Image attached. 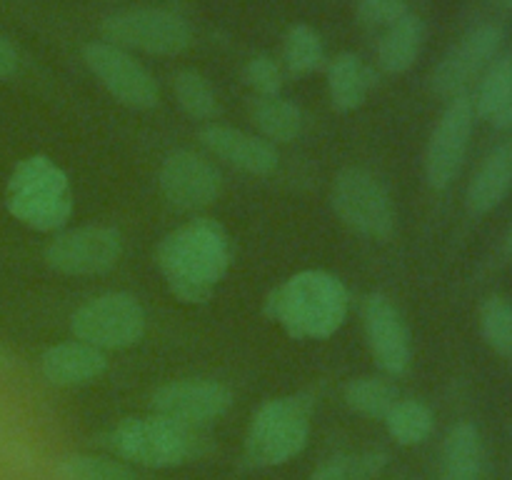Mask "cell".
<instances>
[{
	"label": "cell",
	"mask_w": 512,
	"mask_h": 480,
	"mask_svg": "<svg viewBox=\"0 0 512 480\" xmlns=\"http://www.w3.org/2000/svg\"><path fill=\"white\" fill-rule=\"evenodd\" d=\"M408 13V0H358V20L365 28H390Z\"/></svg>",
	"instance_id": "obj_31"
},
{
	"label": "cell",
	"mask_w": 512,
	"mask_h": 480,
	"mask_svg": "<svg viewBox=\"0 0 512 480\" xmlns=\"http://www.w3.org/2000/svg\"><path fill=\"white\" fill-rule=\"evenodd\" d=\"M233 405L228 385L208 378H183L160 385L150 398L155 415L178 420L188 428H203L223 418Z\"/></svg>",
	"instance_id": "obj_13"
},
{
	"label": "cell",
	"mask_w": 512,
	"mask_h": 480,
	"mask_svg": "<svg viewBox=\"0 0 512 480\" xmlns=\"http://www.w3.org/2000/svg\"><path fill=\"white\" fill-rule=\"evenodd\" d=\"M155 263L175 298L205 303L228 275L233 245L218 220L195 218L160 240Z\"/></svg>",
	"instance_id": "obj_1"
},
{
	"label": "cell",
	"mask_w": 512,
	"mask_h": 480,
	"mask_svg": "<svg viewBox=\"0 0 512 480\" xmlns=\"http://www.w3.org/2000/svg\"><path fill=\"white\" fill-rule=\"evenodd\" d=\"M323 38L308 23H295L283 40V65L290 75H310L323 65Z\"/></svg>",
	"instance_id": "obj_26"
},
{
	"label": "cell",
	"mask_w": 512,
	"mask_h": 480,
	"mask_svg": "<svg viewBox=\"0 0 512 480\" xmlns=\"http://www.w3.org/2000/svg\"><path fill=\"white\" fill-rule=\"evenodd\" d=\"M495 5H500V8H505V10H512V0H493Z\"/></svg>",
	"instance_id": "obj_35"
},
{
	"label": "cell",
	"mask_w": 512,
	"mask_h": 480,
	"mask_svg": "<svg viewBox=\"0 0 512 480\" xmlns=\"http://www.w3.org/2000/svg\"><path fill=\"white\" fill-rule=\"evenodd\" d=\"M385 428L398 445H420L430 438L435 425V415L423 400L405 398L398 400L385 415Z\"/></svg>",
	"instance_id": "obj_23"
},
{
	"label": "cell",
	"mask_w": 512,
	"mask_h": 480,
	"mask_svg": "<svg viewBox=\"0 0 512 480\" xmlns=\"http://www.w3.org/2000/svg\"><path fill=\"white\" fill-rule=\"evenodd\" d=\"M123 238L108 225H80L55 235L45 248V263L65 275H103L118 265Z\"/></svg>",
	"instance_id": "obj_12"
},
{
	"label": "cell",
	"mask_w": 512,
	"mask_h": 480,
	"mask_svg": "<svg viewBox=\"0 0 512 480\" xmlns=\"http://www.w3.org/2000/svg\"><path fill=\"white\" fill-rule=\"evenodd\" d=\"M350 295L343 280L325 270H303L270 293L265 313L295 340H323L348 318Z\"/></svg>",
	"instance_id": "obj_2"
},
{
	"label": "cell",
	"mask_w": 512,
	"mask_h": 480,
	"mask_svg": "<svg viewBox=\"0 0 512 480\" xmlns=\"http://www.w3.org/2000/svg\"><path fill=\"white\" fill-rule=\"evenodd\" d=\"M505 253H508L510 258H512V223H510V228H508V235H505Z\"/></svg>",
	"instance_id": "obj_34"
},
{
	"label": "cell",
	"mask_w": 512,
	"mask_h": 480,
	"mask_svg": "<svg viewBox=\"0 0 512 480\" xmlns=\"http://www.w3.org/2000/svg\"><path fill=\"white\" fill-rule=\"evenodd\" d=\"M108 368L103 350L93 348L80 340L58 343L40 355V373L50 385L58 388H73L100 378Z\"/></svg>",
	"instance_id": "obj_17"
},
{
	"label": "cell",
	"mask_w": 512,
	"mask_h": 480,
	"mask_svg": "<svg viewBox=\"0 0 512 480\" xmlns=\"http://www.w3.org/2000/svg\"><path fill=\"white\" fill-rule=\"evenodd\" d=\"M388 465L385 450H358L328 458L313 470L310 480H375Z\"/></svg>",
	"instance_id": "obj_25"
},
{
	"label": "cell",
	"mask_w": 512,
	"mask_h": 480,
	"mask_svg": "<svg viewBox=\"0 0 512 480\" xmlns=\"http://www.w3.org/2000/svg\"><path fill=\"white\" fill-rule=\"evenodd\" d=\"M160 190L178 210L208 208L218 200L223 180L215 165L193 150H175L160 165Z\"/></svg>",
	"instance_id": "obj_14"
},
{
	"label": "cell",
	"mask_w": 512,
	"mask_h": 480,
	"mask_svg": "<svg viewBox=\"0 0 512 480\" xmlns=\"http://www.w3.org/2000/svg\"><path fill=\"white\" fill-rule=\"evenodd\" d=\"M18 65V50L5 35H0V78H10V75L18 73Z\"/></svg>",
	"instance_id": "obj_33"
},
{
	"label": "cell",
	"mask_w": 512,
	"mask_h": 480,
	"mask_svg": "<svg viewBox=\"0 0 512 480\" xmlns=\"http://www.w3.org/2000/svg\"><path fill=\"white\" fill-rule=\"evenodd\" d=\"M8 213L33 230H58L73 215L70 180L45 155H30L15 165L5 190Z\"/></svg>",
	"instance_id": "obj_3"
},
{
	"label": "cell",
	"mask_w": 512,
	"mask_h": 480,
	"mask_svg": "<svg viewBox=\"0 0 512 480\" xmlns=\"http://www.w3.org/2000/svg\"><path fill=\"white\" fill-rule=\"evenodd\" d=\"M490 125L498 130H510L512 128V60H510V75H508V85H505V95L503 103H500L498 113L495 118L490 120Z\"/></svg>",
	"instance_id": "obj_32"
},
{
	"label": "cell",
	"mask_w": 512,
	"mask_h": 480,
	"mask_svg": "<svg viewBox=\"0 0 512 480\" xmlns=\"http://www.w3.org/2000/svg\"><path fill=\"white\" fill-rule=\"evenodd\" d=\"M173 93L190 118L208 120L218 113V95L210 80L198 70H180L173 78Z\"/></svg>",
	"instance_id": "obj_29"
},
{
	"label": "cell",
	"mask_w": 512,
	"mask_h": 480,
	"mask_svg": "<svg viewBox=\"0 0 512 480\" xmlns=\"http://www.w3.org/2000/svg\"><path fill=\"white\" fill-rule=\"evenodd\" d=\"M200 143L223 163L250 175H270L278 168V150L270 140L228 125H208L200 130Z\"/></svg>",
	"instance_id": "obj_16"
},
{
	"label": "cell",
	"mask_w": 512,
	"mask_h": 480,
	"mask_svg": "<svg viewBox=\"0 0 512 480\" xmlns=\"http://www.w3.org/2000/svg\"><path fill=\"white\" fill-rule=\"evenodd\" d=\"M5 368V353H3V348H0V370Z\"/></svg>",
	"instance_id": "obj_36"
},
{
	"label": "cell",
	"mask_w": 512,
	"mask_h": 480,
	"mask_svg": "<svg viewBox=\"0 0 512 480\" xmlns=\"http://www.w3.org/2000/svg\"><path fill=\"white\" fill-rule=\"evenodd\" d=\"M512 190V138L495 145L465 190V205L473 215H488L503 203Z\"/></svg>",
	"instance_id": "obj_18"
},
{
	"label": "cell",
	"mask_w": 512,
	"mask_h": 480,
	"mask_svg": "<svg viewBox=\"0 0 512 480\" xmlns=\"http://www.w3.org/2000/svg\"><path fill=\"white\" fill-rule=\"evenodd\" d=\"M480 335L503 358H512V300L490 295L480 305Z\"/></svg>",
	"instance_id": "obj_28"
},
{
	"label": "cell",
	"mask_w": 512,
	"mask_h": 480,
	"mask_svg": "<svg viewBox=\"0 0 512 480\" xmlns=\"http://www.w3.org/2000/svg\"><path fill=\"white\" fill-rule=\"evenodd\" d=\"M333 210L353 233L388 240L395 230V205L378 175L343 168L333 180Z\"/></svg>",
	"instance_id": "obj_7"
},
{
	"label": "cell",
	"mask_w": 512,
	"mask_h": 480,
	"mask_svg": "<svg viewBox=\"0 0 512 480\" xmlns=\"http://www.w3.org/2000/svg\"><path fill=\"white\" fill-rule=\"evenodd\" d=\"M375 85L373 70L355 53H340L328 65V93L330 103L340 113L358 110L368 100L370 88Z\"/></svg>",
	"instance_id": "obj_20"
},
{
	"label": "cell",
	"mask_w": 512,
	"mask_h": 480,
	"mask_svg": "<svg viewBox=\"0 0 512 480\" xmlns=\"http://www.w3.org/2000/svg\"><path fill=\"white\" fill-rule=\"evenodd\" d=\"M425 43V23L420 15L408 13L385 28L378 43V65L390 75H400L410 70L418 60Z\"/></svg>",
	"instance_id": "obj_21"
},
{
	"label": "cell",
	"mask_w": 512,
	"mask_h": 480,
	"mask_svg": "<svg viewBox=\"0 0 512 480\" xmlns=\"http://www.w3.org/2000/svg\"><path fill=\"white\" fill-rule=\"evenodd\" d=\"M343 398L353 413L370 420H383L388 410L398 403V390L385 378L363 375V378H355L345 385Z\"/></svg>",
	"instance_id": "obj_24"
},
{
	"label": "cell",
	"mask_w": 512,
	"mask_h": 480,
	"mask_svg": "<svg viewBox=\"0 0 512 480\" xmlns=\"http://www.w3.org/2000/svg\"><path fill=\"white\" fill-rule=\"evenodd\" d=\"M245 83L260 95V98H275L283 88V68L273 55H253L245 65Z\"/></svg>",
	"instance_id": "obj_30"
},
{
	"label": "cell",
	"mask_w": 512,
	"mask_h": 480,
	"mask_svg": "<svg viewBox=\"0 0 512 480\" xmlns=\"http://www.w3.org/2000/svg\"><path fill=\"white\" fill-rule=\"evenodd\" d=\"M83 60L90 73L103 83V88L118 103L135 110L155 108L160 100V88L145 65H140L128 50L105 40H93L83 48Z\"/></svg>",
	"instance_id": "obj_11"
},
{
	"label": "cell",
	"mask_w": 512,
	"mask_h": 480,
	"mask_svg": "<svg viewBox=\"0 0 512 480\" xmlns=\"http://www.w3.org/2000/svg\"><path fill=\"white\" fill-rule=\"evenodd\" d=\"M483 475V438L470 420L448 430L440 450V480H480Z\"/></svg>",
	"instance_id": "obj_19"
},
{
	"label": "cell",
	"mask_w": 512,
	"mask_h": 480,
	"mask_svg": "<svg viewBox=\"0 0 512 480\" xmlns=\"http://www.w3.org/2000/svg\"><path fill=\"white\" fill-rule=\"evenodd\" d=\"M365 340L378 368L388 375H403L413 360L410 330L393 300L383 293H373L363 303Z\"/></svg>",
	"instance_id": "obj_15"
},
{
	"label": "cell",
	"mask_w": 512,
	"mask_h": 480,
	"mask_svg": "<svg viewBox=\"0 0 512 480\" xmlns=\"http://www.w3.org/2000/svg\"><path fill=\"white\" fill-rule=\"evenodd\" d=\"M310 438V403L300 395L270 398L253 413L245 433V460L275 468L300 455Z\"/></svg>",
	"instance_id": "obj_4"
},
{
	"label": "cell",
	"mask_w": 512,
	"mask_h": 480,
	"mask_svg": "<svg viewBox=\"0 0 512 480\" xmlns=\"http://www.w3.org/2000/svg\"><path fill=\"white\" fill-rule=\"evenodd\" d=\"M58 480H135L133 470L118 460L100 458V455L73 453L63 455L55 463Z\"/></svg>",
	"instance_id": "obj_27"
},
{
	"label": "cell",
	"mask_w": 512,
	"mask_h": 480,
	"mask_svg": "<svg viewBox=\"0 0 512 480\" xmlns=\"http://www.w3.org/2000/svg\"><path fill=\"white\" fill-rule=\"evenodd\" d=\"M100 33L105 43L150 55H180L193 43L188 20L165 8L115 10L100 20Z\"/></svg>",
	"instance_id": "obj_6"
},
{
	"label": "cell",
	"mask_w": 512,
	"mask_h": 480,
	"mask_svg": "<svg viewBox=\"0 0 512 480\" xmlns=\"http://www.w3.org/2000/svg\"><path fill=\"white\" fill-rule=\"evenodd\" d=\"M108 445L125 460L145 465V468H175L200 453L198 430L163 418V415H145V418H125L110 430Z\"/></svg>",
	"instance_id": "obj_5"
},
{
	"label": "cell",
	"mask_w": 512,
	"mask_h": 480,
	"mask_svg": "<svg viewBox=\"0 0 512 480\" xmlns=\"http://www.w3.org/2000/svg\"><path fill=\"white\" fill-rule=\"evenodd\" d=\"M475 118L473 95L463 93L448 100L425 148V178L430 188L445 190L458 178L473 138Z\"/></svg>",
	"instance_id": "obj_9"
},
{
	"label": "cell",
	"mask_w": 512,
	"mask_h": 480,
	"mask_svg": "<svg viewBox=\"0 0 512 480\" xmlns=\"http://www.w3.org/2000/svg\"><path fill=\"white\" fill-rule=\"evenodd\" d=\"M253 120L260 128L265 140L275 143H290L303 133V110L280 95L275 98H260L253 108Z\"/></svg>",
	"instance_id": "obj_22"
},
{
	"label": "cell",
	"mask_w": 512,
	"mask_h": 480,
	"mask_svg": "<svg viewBox=\"0 0 512 480\" xmlns=\"http://www.w3.org/2000/svg\"><path fill=\"white\" fill-rule=\"evenodd\" d=\"M505 30L498 23H480L470 28L433 68L430 85L440 98L468 93L470 85L490 68L503 48Z\"/></svg>",
	"instance_id": "obj_10"
},
{
	"label": "cell",
	"mask_w": 512,
	"mask_h": 480,
	"mask_svg": "<svg viewBox=\"0 0 512 480\" xmlns=\"http://www.w3.org/2000/svg\"><path fill=\"white\" fill-rule=\"evenodd\" d=\"M145 310L130 293H105L80 305L70 320V330L80 343L98 350H123L140 343L145 335Z\"/></svg>",
	"instance_id": "obj_8"
}]
</instances>
